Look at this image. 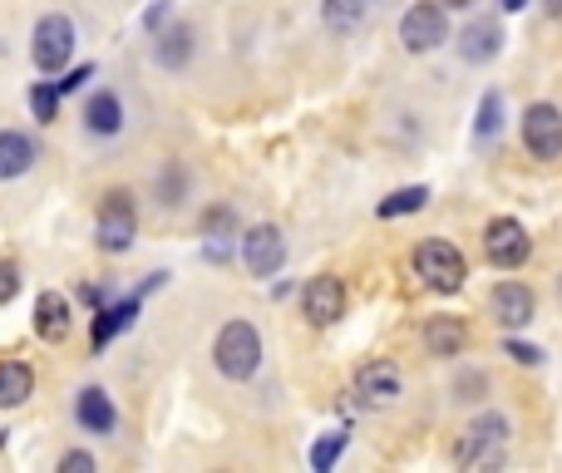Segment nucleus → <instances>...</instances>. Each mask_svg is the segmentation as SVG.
Masks as SVG:
<instances>
[{"label":"nucleus","instance_id":"f257e3e1","mask_svg":"<svg viewBox=\"0 0 562 473\" xmlns=\"http://www.w3.org/2000/svg\"><path fill=\"white\" fill-rule=\"evenodd\" d=\"M508 459V419L504 415H479L454 444V464L469 473H494Z\"/></svg>","mask_w":562,"mask_h":473},{"label":"nucleus","instance_id":"f03ea898","mask_svg":"<svg viewBox=\"0 0 562 473\" xmlns=\"http://www.w3.org/2000/svg\"><path fill=\"white\" fill-rule=\"evenodd\" d=\"M213 365L227 380H252L262 370V336L252 320H227L213 340Z\"/></svg>","mask_w":562,"mask_h":473},{"label":"nucleus","instance_id":"7ed1b4c3","mask_svg":"<svg viewBox=\"0 0 562 473\" xmlns=\"http://www.w3.org/2000/svg\"><path fill=\"white\" fill-rule=\"evenodd\" d=\"M415 277L425 281L429 291H439V296H454V291L464 286V277H469V261H464V251H459L454 241L429 237V241H419L415 247Z\"/></svg>","mask_w":562,"mask_h":473},{"label":"nucleus","instance_id":"20e7f679","mask_svg":"<svg viewBox=\"0 0 562 473\" xmlns=\"http://www.w3.org/2000/svg\"><path fill=\"white\" fill-rule=\"evenodd\" d=\"M79 45V30L69 15H45L35 20V35H30V59H35L40 75H59V69L75 59Z\"/></svg>","mask_w":562,"mask_h":473},{"label":"nucleus","instance_id":"39448f33","mask_svg":"<svg viewBox=\"0 0 562 473\" xmlns=\"http://www.w3.org/2000/svg\"><path fill=\"white\" fill-rule=\"evenodd\" d=\"M138 237V207H134V193H124V188H114V193H104V203H99V223H94V241L99 251H128Z\"/></svg>","mask_w":562,"mask_h":473},{"label":"nucleus","instance_id":"423d86ee","mask_svg":"<svg viewBox=\"0 0 562 473\" xmlns=\"http://www.w3.org/2000/svg\"><path fill=\"white\" fill-rule=\"evenodd\" d=\"M400 40H405L409 55H429V49H439L449 40V15L439 0H419V5L405 10V20H400Z\"/></svg>","mask_w":562,"mask_h":473},{"label":"nucleus","instance_id":"0eeeda50","mask_svg":"<svg viewBox=\"0 0 562 473\" xmlns=\"http://www.w3.org/2000/svg\"><path fill=\"white\" fill-rule=\"evenodd\" d=\"M524 148L543 164L562 158V109L558 104H528L524 114Z\"/></svg>","mask_w":562,"mask_h":473},{"label":"nucleus","instance_id":"6e6552de","mask_svg":"<svg viewBox=\"0 0 562 473\" xmlns=\"http://www.w3.org/2000/svg\"><path fill=\"white\" fill-rule=\"evenodd\" d=\"M301 316H306L316 330L336 326V320L346 316V281L340 277H311L306 291H301Z\"/></svg>","mask_w":562,"mask_h":473},{"label":"nucleus","instance_id":"1a4fd4ad","mask_svg":"<svg viewBox=\"0 0 562 473\" xmlns=\"http://www.w3.org/2000/svg\"><path fill=\"white\" fill-rule=\"evenodd\" d=\"M243 261L252 277H277L281 267H286V237H281V227L272 223H257L243 233Z\"/></svg>","mask_w":562,"mask_h":473},{"label":"nucleus","instance_id":"9d476101","mask_svg":"<svg viewBox=\"0 0 562 473\" xmlns=\"http://www.w3.org/2000/svg\"><path fill=\"white\" fill-rule=\"evenodd\" d=\"M484 257L504 271L524 267L528 261V227L518 223V217H494V223L484 227Z\"/></svg>","mask_w":562,"mask_h":473},{"label":"nucleus","instance_id":"9b49d317","mask_svg":"<svg viewBox=\"0 0 562 473\" xmlns=\"http://www.w3.org/2000/svg\"><path fill=\"white\" fill-rule=\"evenodd\" d=\"M356 395H360V405H370V409H390L400 395H405L400 365L395 360H370V365H360L356 370Z\"/></svg>","mask_w":562,"mask_h":473},{"label":"nucleus","instance_id":"f8f14e48","mask_svg":"<svg viewBox=\"0 0 562 473\" xmlns=\"http://www.w3.org/2000/svg\"><path fill=\"white\" fill-rule=\"evenodd\" d=\"M488 311H494V320L504 330H524L538 311V296L524 286V281H498V286L488 291Z\"/></svg>","mask_w":562,"mask_h":473},{"label":"nucleus","instance_id":"ddd939ff","mask_svg":"<svg viewBox=\"0 0 562 473\" xmlns=\"http://www.w3.org/2000/svg\"><path fill=\"white\" fill-rule=\"evenodd\" d=\"M138 306H144V296H119V301H104V306H94V326H89V346L94 350H104L109 340H119L128 326H134V316H138Z\"/></svg>","mask_w":562,"mask_h":473},{"label":"nucleus","instance_id":"4468645a","mask_svg":"<svg viewBox=\"0 0 562 473\" xmlns=\"http://www.w3.org/2000/svg\"><path fill=\"white\" fill-rule=\"evenodd\" d=\"M75 419H79V429L85 435H114L119 429V409H114V399H109V390H99V385H85L75 395Z\"/></svg>","mask_w":562,"mask_h":473},{"label":"nucleus","instance_id":"2eb2a0df","mask_svg":"<svg viewBox=\"0 0 562 473\" xmlns=\"http://www.w3.org/2000/svg\"><path fill=\"white\" fill-rule=\"evenodd\" d=\"M504 49V25L498 20H469L464 30H459V55L469 59V65H488V59Z\"/></svg>","mask_w":562,"mask_h":473},{"label":"nucleus","instance_id":"dca6fc26","mask_svg":"<svg viewBox=\"0 0 562 473\" xmlns=\"http://www.w3.org/2000/svg\"><path fill=\"white\" fill-rule=\"evenodd\" d=\"M75 326V306L59 291H40L35 296V336L40 340H65Z\"/></svg>","mask_w":562,"mask_h":473},{"label":"nucleus","instance_id":"f3484780","mask_svg":"<svg viewBox=\"0 0 562 473\" xmlns=\"http://www.w3.org/2000/svg\"><path fill=\"white\" fill-rule=\"evenodd\" d=\"M85 128L94 138H114L119 128H124V99H119L114 89H94L85 104Z\"/></svg>","mask_w":562,"mask_h":473},{"label":"nucleus","instance_id":"a211bd4d","mask_svg":"<svg viewBox=\"0 0 562 473\" xmlns=\"http://www.w3.org/2000/svg\"><path fill=\"white\" fill-rule=\"evenodd\" d=\"M40 158V144L30 134H20V128H0V183L5 178H20L30 173Z\"/></svg>","mask_w":562,"mask_h":473},{"label":"nucleus","instance_id":"6ab92c4d","mask_svg":"<svg viewBox=\"0 0 562 473\" xmlns=\"http://www.w3.org/2000/svg\"><path fill=\"white\" fill-rule=\"evenodd\" d=\"M203 257L207 261H227L233 257V237H237V213L233 207H207L203 217Z\"/></svg>","mask_w":562,"mask_h":473},{"label":"nucleus","instance_id":"aec40b11","mask_svg":"<svg viewBox=\"0 0 562 473\" xmlns=\"http://www.w3.org/2000/svg\"><path fill=\"white\" fill-rule=\"evenodd\" d=\"M464 346H469V326L459 316H435L425 326V350L429 356L449 360V356H464Z\"/></svg>","mask_w":562,"mask_h":473},{"label":"nucleus","instance_id":"412c9836","mask_svg":"<svg viewBox=\"0 0 562 473\" xmlns=\"http://www.w3.org/2000/svg\"><path fill=\"white\" fill-rule=\"evenodd\" d=\"M154 59L164 69H183L193 59V30L188 25H164L154 30Z\"/></svg>","mask_w":562,"mask_h":473},{"label":"nucleus","instance_id":"4be33fe9","mask_svg":"<svg viewBox=\"0 0 562 473\" xmlns=\"http://www.w3.org/2000/svg\"><path fill=\"white\" fill-rule=\"evenodd\" d=\"M35 395V370L20 360H0V409H20Z\"/></svg>","mask_w":562,"mask_h":473},{"label":"nucleus","instance_id":"5701e85b","mask_svg":"<svg viewBox=\"0 0 562 473\" xmlns=\"http://www.w3.org/2000/svg\"><path fill=\"white\" fill-rule=\"evenodd\" d=\"M321 20L346 35V30H356L366 20V0H321Z\"/></svg>","mask_w":562,"mask_h":473},{"label":"nucleus","instance_id":"b1692460","mask_svg":"<svg viewBox=\"0 0 562 473\" xmlns=\"http://www.w3.org/2000/svg\"><path fill=\"white\" fill-rule=\"evenodd\" d=\"M425 203H429V188L415 183V188H400V193H390L385 203L375 207V213H380V217H405V213H419Z\"/></svg>","mask_w":562,"mask_h":473},{"label":"nucleus","instance_id":"393cba45","mask_svg":"<svg viewBox=\"0 0 562 473\" xmlns=\"http://www.w3.org/2000/svg\"><path fill=\"white\" fill-rule=\"evenodd\" d=\"M340 454H346V429H330V435L316 439V449H311V469L330 473V469L340 464Z\"/></svg>","mask_w":562,"mask_h":473},{"label":"nucleus","instance_id":"a878e982","mask_svg":"<svg viewBox=\"0 0 562 473\" xmlns=\"http://www.w3.org/2000/svg\"><path fill=\"white\" fill-rule=\"evenodd\" d=\"M30 114H35L40 124H55L59 119V89L45 85V79H35V85H30Z\"/></svg>","mask_w":562,"mask_h":473},{"label":"nucleus","instance_id":"bb28decb","mask_svg":"<svg viewBox=\"0 0 562 473\" xmlns=\"http://www.w3.org/2000/svg\"><path fill=\"white\" fill-rule=\"evenodd\" d=\"M188 198V173H183V164H168L164 173H158V203L164 207H178Z\"/></svg>","mask_w":562,"mask_h":473},{"label":"nucleus","instance_id":"cd10ccee","mask_svg":"<svg viewBox=\"0 0 562 473\" xmlns=\"http://www.w3.org/2000/svg\"><path fill=\"white\" fill-rule=\"evenodd\" d=\"M479 134H484V138H494L498 134V128H504V94H494V89H488V94L484 99H479Z\"/></svg>","mask_w":562,"mask_h":473},{"label":"nucleus","instance_id":"c85d7f7f","mask_svg":"<svg viewBox=\"0 0 562 473\" xmlns=\"http://www.w3.org/2000/svg\"><path fill=\"white\" fill-rule=\"evenodd\" d=\"M89 79H94V65H75V69H69V75L55 85V89H59V99H65V94H75V89H85Z\"/></svg>","mask_w":562,"mask_h":473},{"label":"nucleus","instance_id":"c756f323","mask_svg":"<svg viewBox=\"0 0 562 473\" xmlns=\"http://www.w3.org/2000/svg\"><path fill=\"white\" fill-rule=\"evenodd\" d=\"M15 291H20L15 261H0V306H5V301H15Z\"/></svg>","mask_w":562,"mask_h":473},{"label":"nucleus","instance_id":"7c9ffc66","mask_svg":"<svg viewBox=\"0 0 562 473\" xmlns=\"http://www.w3.org/2000/svg\"><path fill=\"white\" fill-rule=\"evenodd\" d=\"M504 350L518 360V365H543V350H538V346H528V340H508Z\"/></svg>","mask_w":562,"mask_h":473},{"label":"nucleus","instance_id":"2f4dec72","mask_svg":"<svg viewBox=\"0 0 562 473\" xmlns=\"http://www.w3.org/2000/svg\"><path fill=\"white\" fill-rule=\"evenodd\" d=\"M59 473H94V454H85V449H69V454L59 459Z\"/></svg>","mask_w":562,"mask_h":473},{"label":"nucleus","instance_id":"473e14b6","mask_svg":"<svg viewBox=\"0 0 562 473\" xmlns=\"http://www.w3.org/2000/svg\"><path fill=\"white\" fill-rule=\"evenodd\" d=\"M168 15H173V0H154V5L144 10V25H148V30H164Z\"/></svg>","mask_w":562,"mask_h":473},{"label":"nucleus","instance_id":"72a5a7b5","mask_svg":"<svg viewBox=\"0 0 562 473\" xmlns=\"http://www.w3.org/2000/svg\"><path fill=\"white\" fill-rule=\"evenodd\" d=\"M484 390H488L484 375H459V399H479Z\"/></svg>","mask_w":562,"mask_h":473},{"label":"nucleus","instance_id":"f704fd0d","mask_svg":"<svg viewBox=\"0 0 562 473\" xmlns=\"http://www.w3.org/2000/svg\"><path fill=\"white\" fill-rule=\"evenodd\" d=\"M543 10H548L553 20H562V0H543Z\"/></svg>","mask_w":562,"mask_h":473},{"label":"nucleus","instance_id":"c9c22d12","mask_svg":"<svg viewBox=\"0 0 562 473\" xmlns=\"http://www.w3.org/2000/svg\"><path fill=\"white\" fill-rule=\"evenodd\" d=\"M498 5H504V10H524L528 0H498Z\"/></svg>","mask_w":562,"mask_h":473},{"label":"nucleus","instance_id":"e433bc0d","mask_svg":"<svg viewBox=\"0 0 562 473\" xmlns=\"http://www.w3.org/2000/svg\"><path fill=\"white\" fill-rule=\"evenodd\" d=\"M445 5H449V10H469V5H474V0H445Z\"/></svg>","mask_w":562,"mask_h":473}]
</instances>
